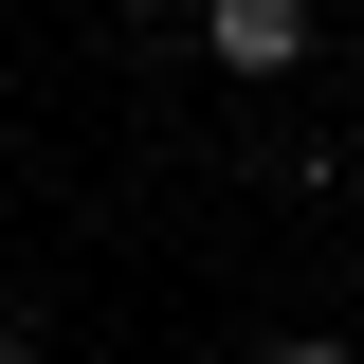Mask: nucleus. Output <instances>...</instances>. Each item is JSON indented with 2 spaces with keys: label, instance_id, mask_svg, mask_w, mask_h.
Listing matches in <instances>:
<instances>
[{
  "label": "nucleus",
  "instance_id": "nucleus-3",
  "mask_svg": "<svg viewBox=\"0 0 364 364\" xmlns=\"http://www.w3.org/2000/svg\"><path fill=\"white\" fill-rule=\"evenodd\" d=\"M0 364H18V328H0Z\"/></svg>",
  "mask_w": 364,
  "mask_h": 364
},
{
  "label": "nucleus",
  "instance_id": "nucleus-2",
  "mask_svg": "<svg viewBox=\"0 0 364 364\" xmlns=\"http://www.w3.org/2000/svg\"><path fill=\"white\" fill-rule=\"evenodd\" d=\"M255 364H346V346H255Z\"/></svg>",
  "mask_w": 364,
  "mask_h": 364
},
{
  "label": "nucleus",
  "instance_id": "nucleus-1",
  "mask_svg": "<svg viewBox=\"0 0 364 364\" xmlns=\"http://www.w3.org/2000/svg\"><path fill=\"white\" fill-rule=\"evenodd\" d=\"M200 37H219V73H291L310 55V0H219Z\"/></svg>",
  "mask_w": 364,
  "mask_h": 364
}]
</instances>
